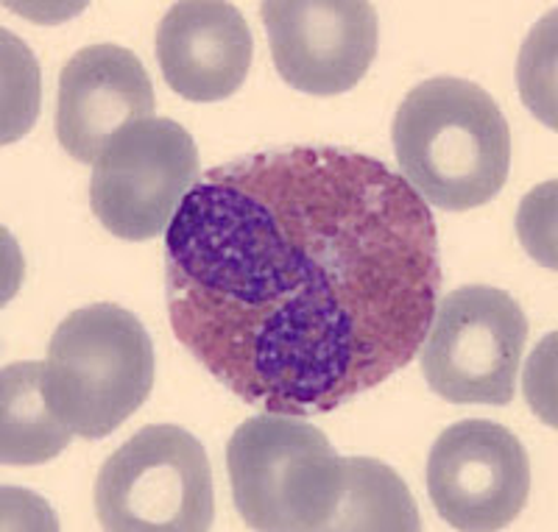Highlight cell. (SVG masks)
Here are the masks:
<instances>
[{
    "label": "cell",
    "instance_id": "7",
    "mask_svg": "<svg viewBox=\"0 0 558 532\" xmlns=\"http://www.w3.org/2000/svg\"><path fill=\"white\" fill-rule=\"evenodd\" d=\"M198 182L191 132L168 117H148L118 132L89 178V207L109 235L151 240L171 226L179 203Z\"/></svg>",
    "mask_w": 558,
    "mask_h": 532
},
{
    "label": "cell",
    "instance_id": "11",
    "mask_svg": "<svg viewBox=\"0 0 558 532\" xmlns=\"http://www.w3.org/2000/svg\"><path fill=\"white\" fill-rule=\"evenodd\" d=\"M252 53L246 17L229 3H177L157 28L159 71L187 101L213 103L235 96L248 76Z\"/></svg>",
    "mask_w": 558,
    "mask_h": 532
},
{
    "label": "cell",
    "instance_id": "2",
    "mask_svg": "<svg viewBox=\"0 0 558 532\" xmlns=\"http://www.w3.org/2000/svg\"><path fill=\"white\" fill-rule=\"evenodd\" d=\"M393 151L402 178L422 201L463 212L506 187L511 134L486 89L438 76L402 98L393 117Z\"/></svg>",
    "mask_w": 558,
    "mask_h": 532
},
{
    "label": "cell",
    "instance_id": "9",
    "mask_svg": "<svg viewBox=\"0 0 558 532\" xmlns=\"http://www.w3.org/2000/svg\"><path fill=\"white\" fill-rule=\"evenodd\" d=\"M277 73L299 92L330 98L355 87L377 57V9L361 0L263 3Z\"/></svg>",
    "mask_w": 558,
    "mask_h": 532
},
{
    "label": "cell",
    "instance_id": "13",
    "mask_svg": "<svg viewBox=\"0 0 558 532\" xmlns=\"http://www.w3.org/2000/svg\"><path fill=\"white\" fill-rule=\"evenodd\" d=\"M422 527L416 502L397 471L375 457H343V485L330 532L397 530Z\"/></svg>",
    "mask_w": 558,
    "mask_h": 532
},
{
    "label": "cell",
    "instance_id": "10",
    "mask_svg": "<svg viewBox=\"0 0 558 532\" xmlns=\"http://www.w3.org/2000/svg\"><path fill=\"white\" fill-rule=\"evenodd\" d=\"M157 107L146 67L129 48L101 42L73 53L59 76L57 137L82 165H96L114 134Z\"/></svg>",
    "mask_w": 558,
    "mask_h": 532
},
{
    "label": "cell",
    "instance_id": "1",
    "mask_svg": "<svg viewBox=\"0 0 558 532\" xmlns=\"http://www.w3.org/2000/svg\"><path fill=\"white\" fill-rule=\"evenodd\" d=\"M166 260L177 341L246 405L302 419L402 371L441 290L430 207L386 162L332 146L204 173Z\"/></svg>",
    "mask_w": 558,
    "mask_h": 532
},
{
    "label": "cell",
    "instance_id": "5",
    "mask_svg": "<svg viewBox=\"0 0 558 532\" xmlns=\"http://www.w3.org/2000/svg\"><path fill=\"white\" fill-rule=\"evenodd\" d=\"M96 514L112 532H204L216 494L198 437L154 424L107 457L96 480Z\"/></svg>",
    "mask_w": 558,
    "mask_h": 532
},
{
    "label": "cell",
    "instance_id": "12",
    "mask_svg": "<svg viewBox=\"0 0 558 532\" xmlns=\"http://www.w3.org/2000/svg\"><path fill=\"white\" fill-rule=\"evenodd\" d=\"M76 435L53 399L45 362H14L0 374V460L43 466Z\"/></svg>",
    "mask_w": 558,
    "mask_h": 532
},
{
    "label": "cell",
    "instance_id": "3",
    "mask_svg": "<svg viewBox=\"0 0 558 532\" xmlns=\"http://www.w3.org/2000/svg\"><path fill=\"white\" fill-rule=\"evenodd\" d=\"M227 471L235 507L260 532H330L343 457L302 416L263 412L229 437Z\"/></svg>",
    "mask_w": 558,
    "mask_h": 532
},
{
    "label": "cell",
    "instance_id": "8",
    "mask_svg": "<svg viewBox=\"0 0 558 532\" xmlns=\"http://www.w3.org/2000/svg\"><path fill=\"white\" fill-rule=\"evenodd\" d=\"M427 491L436 514L456 530H502L522 514L531 491L525 446L495 421H458L433 444Z\"/></svg>",
    "mask_w": 558,
    "mask_h": 532
},
{
    "label": "cell",
    "instance_id": "4",
    "mask_svg": "<svg viewBox=\"0 0 558 532\" xmlns=\"http://www.w3.org/2000/svg\"><path fill=\"white\" fill-rule=\"evenodd\" d=\"M48 385L73 432L112 435L154 387V343L137 316L118 305L70 312L48 343Z\"/></svg>",
    "mask_w": 558,
    "mask_h": 532
},
{
    "label": "cell",
    "instance_id": "6",
    "mask_svg": "<svg viewBox=\"0 0 558 532\" xmlns=\"http://www.w3.org/2000/svg\"><path fill=\"white\" fill-rule=\"evenodd\" d=\"M527 321L506 290L466 285L447 293L422 343V374L452 405L502 407L514 399Z\"/></svg>",
    "mask_w": 558,
    "mask_h": 532
}]
</instances>
